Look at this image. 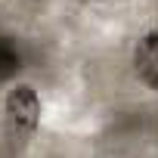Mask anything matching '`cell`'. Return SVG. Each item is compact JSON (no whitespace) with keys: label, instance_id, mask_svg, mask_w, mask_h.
Listing matches in <instances>:
<instances>
[{"label":"cell","instance_id":"6da1fadb","mask_svg":"<svg viewBox=\"0 0 158 158\" xmlns=\"http://www.w3.org/2000/svg\"><path fill=\"white\" fill-rule=\"evenodd\" d=\"M6 115H10V121L16 124V130L31 133V130L37 127V121H40L37 93H34L31 87H16V90H10V96H6Z\"/></svg>","mask_w":158,"mask_h":158},{"label":"cell","instance_id":"7a4b0ae2","mask_svg":"<svg viewBox=\"0 0 158 158\" xmlns=\"http://www.w3.org/2000/svg\"><path fill=\"white\" fill-rule=\"evenodd\" d=\"M133 65H136V74L143 77V81L158 90V31L155 34H146L136 50H133Z\"/></svg>","mask_w":158,"mask_h":158},{"label":"cell","instance_id":"3957f363","mask_svg":"<svg viewBox=\"0 0 158 158\" xmlns=\"http://www.w3.org/2000/svg\"><path fill=\"white\" fill-rule=\"evenodd\" d=\"M19 65H22V56H19L16 44H13L10 37H3V34H0V81L13 77V74L19 71Z\"/></svg>","mask_w":158,"mask_h":158}]
</instances>
